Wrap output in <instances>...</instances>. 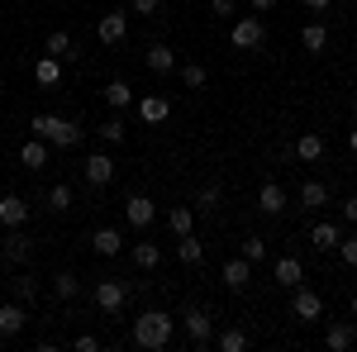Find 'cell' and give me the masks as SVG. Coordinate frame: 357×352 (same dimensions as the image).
<instances>
[{
	"label": "cell",
	"instance_id": "obj_29",
	"mask_svg": "<svg viewBox=\"0 0 357 352\" xmlns=\"http://www.w3.org/2000/svg\"><path fill=\"white\" fill-rule=\"evenodd\" d=\"M72 200H77V195H72V186H67V181H57V186L43 195V205H48L53 215H67V210H72Z\"/></svg>",
	"mask_w": 357,
	"mask_h": 352
},
{
	"label": "cell",
	"instance_id": "obj_10",
	"mask_svg": "<svg viewBox=\"0 0 357 352\" xmlns=\"http://www.w3.org/2000/svg\"><path fill=\"white\" fill-rule=\"evenodd\" d=\"M86 181H91L96 190L114 181V158L110 153H91V158H86Z\"/></svg>",
	"mask_w": 357,
	"mask_h": 352
},
{
	"label": "cell",
	"instance_id": "obj_42",
	"mask_svg": "<svg viewBox=\"0 0 357 352\" xmlns=\"http://www.w3.org/2000/svg\"><path fill=\"white\" fill-rule=\"evenodd\" d=\"M343 219H348V224H357V195H348V200H343Z\"/></svg>",
	"mask_w": 357,
	"mask_h": 352
},
{
	"label": "cell",
	"instance_id": "obj_22",
	"mask_svg": "<svg viewBox=\"0 0 357 352\" xmlns=\"http://www.w3.org/2000/svg\"><path fill=\"white\" fill-rule=\"evenodd\" d=\"M167 224H172L176 238H181V234H195V205H172V210H167Z\"/></svg>",
	"mask_w": 357,
	"mask_h": 352
},
{
	"label": "cell",
	"instance_id": "obj_3",
	"mask_svg": "<svg viewBox=\"0 0 357 352\" xmlns=\"http://www.w3.org/2000/svg\"><path fill=\"white\" fill-rule=\"evenodd\" d=\"M229 43H234L238 53L262 48V43H267V24H262V15H243V20H234V29H229Z\"/></svg>",
	"mask_w": 357,
	"mask_h": 352
},
{
	"label": "cell",
	"instance_id": "obj_40",
	"mask_svg": "<svg viewBox=\"0 0 357 352\" xmlns=\"http://www.w3.org/2000/svg\"><path fill=\"white\" fill-rule=\"evenodd\" d=\"M129 10H134V15H158L162 0H129Z\"/></svg>",
	"mask_w": 357,
	"mask_h": 352
},
{
	"label": "cell",
	"instance_id": "obj_14",
	"mask_svg": "<svg viewBox=\"0 0 357 352\" xmlns=\"http://www.w3.org/2000/svg\"><path fill=\"white\" fill-rule=\"evenodd\" d=\"M143 67H148L153 77H167V72H176V53H172L167 43H153V48L143 53Z\"/></svg>",
	"mask_w": 357,
	"mask_h": 352
},
{
	"label": "cell",
	"instance_id": "obj_33",
	"mask_svg": "<svg viewBox=\"0 0 357 352\" xmlns=\"http://www.w3.org/2000/svg\"><path fill=\"white\" fill-rule=\"evenodd\" d=\"M77 291H82L77 271H57V276H53V296L57 300H77Z\"/></svg>",
	"mask_w": 357,
	"mask_h": 352
},
{
	"label": "cell",
	"instance_id": "obj_37",
	"mask_svg": "<svg viewBox=\"0 0 357 352\" xmlns=\"http://www.w3.org/2000/svg\"><path fill=\"white\" fill-rule=\"evenodd\" d=\"M96 134H100V143H114V148H119V143H124V124H119V114H114V119H105Z\"/></svg>",
	"mask_w": 357,
	"mask_h": 352
},
{
	"label": "cell",
	"instance_id": "obj_6",
	"mask_svg": "<svg viewBox=\"0 0 357 352\" xmlns=\"http://www.w3.org/2000/svg\"><path fill=\"white\" fill-rule=\"evenodd\" d=\"M291 314H296V319H305V324H314V319H324V300L314 296V291H310V286H296V291H291Z\"/></svg>",
	"mask_w": 357,
	"mask_h": 352
},
{
	"label": "cell",
	"instance_id": "obj_35",
	"mask_svg": "<svg viewBox=\"0 0 357 352\" xmlns=\"http://www.w3.org/2000/svg\"><path fill=\"white\" fill-rule=\"evenodd\" d=\"M15 300H20V305H33V300H38V281H33V276H15Z\"/></svg>",
	"mask_w": 357,
	"mask_h": 352
},
{
	"label": "cell",
	"instance_id": "obj_27",
	"mask_svg": "<svg viewBox=\"0 0 357 352\" xmlns=\"http://www.w3.org/2000/svg\"><path fill=\"white\" fill-rule=\"evenodd\" d=\"M324 343H329L333 352L353 348V343H357V328H353V324H329V328H324Z\"/></svg>",
	"mask_w": 357,
	"mask_h": 352
},
{
	"label": "cell",
	"instance_id": "obj_49",
	"mask_svg": "<svg viewBox=\"0 0 357 352\" xmlns=\"http://www.w3.org/2000/svg\"><path fill=\"white\" fill-rule=\"evenodd\" d=\"M343 5H348V0H343Z\"/></svg>",
	"mask_w": 357,
	"mask_h": 352
},
{
	"label": "cell",
	"instance_id": "obj_15",
	"mask_svg": "<svg viewBox=\"0 0 357 352\" xmlns=\"http://www.w3.org/2000/svg\"><path fill=\"white\" fill-rule=\"evenodd\" d=\"M134 105H138V119L143 124H167V114H172V100L167 95H143Z\"/></svg>",
	"mask_w": 357,
	"mask_h": 352
},
{
	"label": "cell",
	"instance_id": "obj_31",
	"mask_svg": "<svg viewBox=\"0 0 357 352\" xmlns=\"http://www.w3.org/2000/svg\"><path fill=\"white\" fill-rule=\"evenodd\" d=\"M105 105H110V109L134 105V86H129V82H110V86H105Z\"/></svg>",
	"mask_w": 357,
	"mask_h": 352
},
{
	"label": "cell",
	"instance_id": "obj_4",
	"mask_svg": "<svg viewBox=\"0 0 357 352\" xmlns=\"http://www.w3.org/2000/svg\"><path fill=\"white\" fill-rule=\"evenodd\" d=\"M181 324H186V333H191L195 348H210V343H215V314H210V309L186 305V309H181Z\"/></svg>",
	"mask_w": 357,
	"mask_h": 352
},
{
	"label": "cell",
	"instance_id": "obj_7",
	"mask_svg": "<svg viewBox=\"0 0 357 352\" xmlns=\"http://www.w3.org/2000/svg\"><path fill=\"white\" fill-rule=\"evenodd\" d=\"M96 38H100L105 48H119V43L129 38V15H124V10H110V15H100V24H96Z\"/></svg>",
	"mask_w": 357,
	"mask_h": 352
},
{
	"label": "cell",
	"instance_id": "obj_13",
	"mask_svg": "<svg viewBox=\"0 0 357 352\" xmlns=\"http://www.w3.org/2000/svg\"><path fill=\"white\" fill-rule=\"evenodd\" d=\"M43 53L57 57V62H72V57H77V38H72L67 29H53V33L43 38Z\"/></svg>",
	"mask_w": 357,
	"mask_h": 352
},
{
	"label": "cell",
	"instance_id": "obj_2",
	"mask_svg": "<svg viewBox=\"0 0 357 352\" xmlns=\"http://www.w3.org/2000/svg\"><path fill=\"white\" fill-rule=\"evenodd\" d=\"M33 138H43V143H53V148H77L82 143V129L72 124V119H62V114H33Z\"/></svg>",
	"mask_w": 357,
	"mask_h": 352
},
{
	"label": "cell",
	"instance_id": "obj_48",
	"mask_svg": "<svg viewBox=\"0 0 357 352\" xmlns=\"http://www.w3.org/2000/svg\"><path fill=\"white\" fill-rule=\"evenodd\" d=\"M353 119H357V100H353Z\"/></svg>",
	"mask_w": 357,
	"mask_h": 352
},
{
	"label": "cell",
	"instance_id": "obj_5",
	"mask_svg": "<svg viewBox=\"0 0 357 352\" xmlns=\"http://www.w3.org/2000/svg\"><path fill=\"white\" fill-rule=\"evenodd\" d=\"M29 257H33V238H29L24 229H10V234L0 238V262H10V267H24Z\"/></svg>",
	"mask_w": 357,
	"mask_h": 352
},
{
	"label": "cell",
	"instance_id": "obj_18",
	"mask_svg": "<svg viewBox=\"0 0 357 352\" xmlns=\"http://www.w3.org/2000/svg\"><path fill=\"white\" fill-rule=\"evenodd\" d=\"M248 271H252V262H248L243 252L229 257V262H224V286H229V291H248Z\"/></svg>",
	"mask_w": 357,
	"mask_h": 352
},
{
	"label": "cell",
	"instance_id": "obj_23",
	"mask_svg": "<svg viewBox=\"0 0 357 352\" xmlns=\"http://www.w3.org/2000/svg\"><path fill=\"white\" fill-rule=\"evenodd\" d=\"M176 257H181L186 267H200V262H205V243H200L195 234H181V238H176Z\"/></svg>",
	"mask_w": 357,
	"mask_h": 352
},
{
	"label": "cell",
	"instance_id": "obj_38",
	"mask_svg": "<svg viewBox=\"0 0 357 352\" xmlns=\"http://www.w3.org/2000/svg\"><path fill=\"white\" fill-rule=\"evenodd\" d=\"M243 257H248V262H262V257H267V238L248 234V238H243Z\"/></svg>",
	"mask_w": 357,
	"mask_h": 352
},
{
	"label": "cell",
	"instance_id": "obj_47",
	"mask_svg": "<svg viewBox=\"0 0 357 352\" xmlns=\"http://www.w3.org/2000/svg\"><path fill=\"white\" fill-rule=\"evenodd\" d=\"M348 148H353V153H357V129H353V134H348Z\"/></svg>",
	"mask_w": 357,
	"mask_h": 352
},
{
	"label": "cell",
	"instance_id": "obj_43",
	"mask_svg": "<svg viewBox=\"0 0 357 352\" xmlns=\"http://www.w3.org/2000/svg\"><path fill=\"white\" fill-rule=\"evenodd\" d=\"M210 10H215V15H224V20H229V15H234V0H210Z\"/></svg>",
	"mask_w": 357,
	"mask_h": 352
},
{
	"label": "cell",
	"instance_id": "obj_19",
	"mask_svg": "<svg viewBox=\"0 0 357 352\" xmlns=\"http://www.w3.org/2000/svg\"><path fill=\"white\" fill-rule=\"evenodd\" d=\"M257 210H262V215H281V210H286V190L276 186V181H262V190H257Z\"/></svg>",
	"mask_w": 357,
	"mask_h": 352
},
{
	"label": "cell",
	"instance_id": "obj_1",
	"mask_svg": "<svg viewBox=\"0 0 357 352\" xmlns=\"http://www.w3.org/2000/svg\"><path fill=\"white\" fill-rule=\"evenodd\" d=\"M172 314L167 309H143L134 319V348H143V352H162L167 343H172Z\"/></svg>",
	"mask_w": 357,
	"mask_h": 352
},
{
	"label": "cell",
	"instance_id": "obj_12",
	"mask_svg": "<svg viewBox=\"0 0 357 352\" xmlns=\"http://www.w3.org/2000/svg\"><path fill=\"white\" fill-rule=\"evenodd\" d=\"M29 324V309L20 300H10V305H0V338H15V333H24Z\"/></svg>",
	"mask_w": 357,
	"mask_h": 352
},
{
	"label": "cell",
	"instance_id": "obj_26",
	"mask_svg": "<svg viewBox=\"0 0 357 352\" xmlns=\"http://www.w3.org/2000/svg\"><path fill=\"white\" fill-rule=\"evenodd\" d=\"M134 267L138 271H158L162 267V247L158 243H134Z\"/></svg>",
	"mask_w": 357,
	"mask_h": 352
},
{
	"label": "cell",
	"instance_id": "obj_36",
	"mask_svg": "<svg viewBox=\"0 0 357 352\" xmlns=\"http://www.w3.org/2000/svg\"><path fill=\"white\" fill-rule=\"evenodd\" d=\"M220 200H224V190L210 181V186H200V195H195V210H220Z\"/></svg>",
	"mask_w": 357,
	"mask_h": 352
},
{
	"label": "cell",
	"instance_id": "obj_44",
	"mask_svg": "<svg viewBox=\"0 0 357 352\" xmlns=\"http://www.w3.org/2000/svg\"><path fill=\"white\" fill-rule=\"evenodd\" d=\"M329 5H333V0H305V10H314V15H324Z\"/></svg>",
	"mask_w": 357,
	"mask_h": 352
},
{
	"label": "cell",
	"instance_id": "obj_28",
	"mask_svg": "<svg viewBox=\"0 0 357 352\" xmlns=\"http://www.w3.org/2000/svg\"><path fill=\"white\" fill-rule=\"evenodd\" d=\"M20 162L33 167V171H38V167H48V143H43V138H29L24 148H20Z\"/></svg>",
	"mask_w": 357,
	"mask_h": 352
},
{
	"label": "cell",
	"instance_id": "obj_30",
	"mask_svg": "<svg viewBox=\"0 0 357 352\" xmlns=\"http://www.w3.org/2000/svg\"><path fill=\"white\" fill-rule=\"evenodd\" d=\"M301 205H305V210L329 205V186H324V181H301Z\"/></svg>",
	"mask_w": 357,
	"mask_h": 352
},
{
	"label": "cell",
	"instance_id": "obj_21",
	"mask_svg": "<svg viewBox=\"0 0 357 352\" xmlns=\"http://www.w3.org/2000/svg\"><path fill=\"white\" fill-rule=\"evenodd\" d=\"M296 158H301V162H319V158H324V138L314 134V129H305V134L296 138Z\"/></svg>",
	"mask_w": 357,
	"mask_h": 352
},
{
	"label": "cell",
	"instance_id": "obj_24",
	"mask_svg": "<svg viewBox=\"0 0 357 352\" xmlns=\"http://www.w3.org/2000/svg\"><path fill=\"white\" fill-rule=\"evenodd\" d=\"M301 48H305V53H324V48H329V29L319 24V20H314V24H305L301 29Z\"/></svg>",
	"mask_w": 357,
	"mask_h": 352
},
{
	"label": "cell",
	"instance_id": "obj_34",
	"mask_svg": "<svg viewBox=\"0 0 357 352\" xmlns=\"http://www.w3.org/2000/svg\"><path fill=\"white\" fill-rule=\"evenodd\" d=\"M181 82H186V91H205V82H210V72H205L200 62H186V67H181Z\"/></svg>",
	"mask_w": 357,
	"mask_h": 352
},
{
	"label": "cell",
	"instance_id": "obj_8",
	"mask_svg": "<svg viewBox=\"0 0 357 352\" xmlns=\"http://www.w3.org/2000/svg\"><path fill=\"white\" fill-rule=\"evenodd\" d=\"M124 300H129L124 281H114V276L96 281V309H100V314H119V309H124Z\"/></svg>",
	"mask_w": 357,
	"mask_h": 352
},
{
	"label": "cell",
	"instance_id": "obj_25",
	"mask_svg": "<svg viewBox=\"0 0 357 352\" xmlns=\"http://www.w3.org/2000/svg\"><path fill=\"white\" fill-rule=\"evenodd\" d=\"M33 77H38V86H57V82H62V62H57V57H48V53H38Z\"/></svg>",
	"mask_w": 357,
	"mask_h": 352
},
{
	"label": "cell",
	"instance_id": "obj_45",
	"mask_svg": "<svg viewBox=\"0 0 357 352\" xmlns=\"http://www.w3.org/2000/svg\"><path fill=\"white\" fill-rule=\"evenodd\" d=\"M252 10H257V15H267V10H276V0H252Z\"/></svg>",
	"mask_w": 357,
	"mask_h": 352
},
{
	"label": "cell",
	"instance_id": "obj_46",
	"mask_svg": "<svg viewBox=\"0 0 357 352\" xmlns=\"http://www.w3.org/2000/svg\"><path fill=\"white\" fill-rule=\"evenodd\" d=\"M348 314H353V324H357V296H353V305H348Z\"/></svg>",
	"mask_w": 357,
	"mask_h": 352
},
{
	"label": "cell",
	"instance_id": "obj_11",
	"mask_svg": "<svg viewBox=\"0 0 357 352\" xmlns=\"http://www.w3.org/2000/svg\"><path fill=\"white\" fill-rule=\"evenodd\" d=\"M272 281L281 286V291H296L305 281V267H301V257H276V267H272Z\"/></svg>",
	"mask_w": 357,
	"mask_h": 352
},
{
	"label": "cell",
	"instance_id": "obj_16",
	"mask_svg": "<svg viewBox=\"0 0 357 352\" xmlns=\"http://www.w3.org/2000/svg\"><path fill=\"white\" fill-rule=\"evenodd\" d=\"M153 210H158V205H153L148 195H129V200H124V219H129L134 229H148V224H153Z\"/></svg>",
	"mask_w": 357,
	"mask_h": 352
},
{
	"label": "cell",
	"instance_id": "obj_41",
	"mask_svg": "<svg viewBox=\"0 0 357 352\" xmlns=\"http://www.w3.org/2000/svg\"><path fill=\"white\" fill-rule=\"evenodd\" d=\"M77 352H100V338L96 333H77Z\"/></svg>",
	"mask_w": 357,
	"mask_h": 352
},
{
	"label": "cell",
	"instance_id": "obj_32",
	"mask_svg": "<svg viewBox=\"0 0 357 352\" xmlns=\"http://www.w3.org/2000/svg\"><path fill=\"white\" fill-rule=\"evenodd\" d=\"M215 348L220 352H248V333L243 328H224V333H215Z\"/></svg>",
	"mask_w": 357,
	"mask_h": 352
},
{
	"label": "cell",
	"instance_id": "obj_9",
	"mask_svg": "<svg viewBox=\"0 0 357 352\" xmlns=\"http://www.w3.org/2000/svg\"><path fill=\"white\" fill-rule=\"evenodd\" d=\"M29 224V200L24 195H0V229H24Z\"/></svg>",
	"mask_w": 357,
	"mask_h": 352
},
{
	"label": "cell",
	"instance_id": "obj_17",
	"mask_svg": "<svg viewBox=\"0 0 357 352\" xmlns=\"http://www.w3.org/2000/svg\"><path fill=\"white\" fill-rule=\"evenodd\" d=\"M91 252H96V257H119V252H124L119 229H96V234H91Z\"/></svg>",
	"mask_w": 357,
	"mask_h": 352
},
{
	"label": "cell",
	"instance_id": "obj_39",
	"mask_svg": "<svg viewBox=\"0 0 357 352\" xmlns=\"http://www.w3.org/2000/svg\"><path fill=\"white\" fill-rule=\"evenodd\" d=\"M338 252H343V267H357V234L338 238Z\"/></svg>",
	"mask_w": 357,
	"mask_h": 352
},
{
	"label": "cell",
	"instance_id": "obj_20",
	"mask_svg": "<svg viewBox=\"0 0 357 352\" xmlns=\"http://www.w3.org/2000/svg\"><path fill=\"white\" fill-rule=\"evenodd\" d=\"M338 238H343V229H338V224H329V219L310 229V247H319V252H333V247H338Z\"/></svg>",
	"mask_w": 357,
	"mask_h": 352
}]
</instances>
